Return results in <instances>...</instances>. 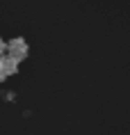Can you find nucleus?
<instances>
[{
    "label": "nucleus",
    "mask_w": 130,
    "mask_h": 135,
    "mask_svg": "<svg viewBox=\"0 0 130 135\" xmlns=\"http://www.w3.org/2000/svg\"><path fill=\"white\" fill-rule=\"evenodd\" d=\"M5 80H7V78H5V76H2V73H0V85H2V83H5Z\"/></svg>",
    "instance_id": "4"
},
{
    "label": "nucleus",
    "mask_w": 130,
    "mask_h": 135,
    "mask_svg": "<svg viewBox=\"0 0 130 135\" xmlns=\"http://www.w3.org/2000/svg\"><path fill=\"white\" fill-rule=\"evenodd\" d=\"M18 66H21V62H16L14 57H9L7 53H5V55H0V73H2L5 78L16 76V73H18Z\"/></svg>",
    "instance_id": "2"
},
{
    "label": "nucleus",
    "mask_w": 130,
    "mask_h": 135,
    "mask_svg": "<svg viewBox=\"0 0 130 135\" xmlns=\"http://www.w3.org/2000/svg\"><path fill=\"white\" fill-rule=\"evenodd\" d=\"M0 55H5V39L0 37Z\"/></svg>",
    "instance_id": "3"
},
{
    "label": "nucleus",
    "mask_w": 130,
    "mask_h": 135,
    "mask_svg": "<svg viewBox=\"0 0 130 135\" xmlns=\"http://www.w3.org/2000/svg\"><path fill=\"white\" fill-rule=\"evenodd\" d=\"M5 53H7L9 57H14L16 62H23V60H28V55H30V46H28V41H25L23 37H14V39L5 41Z\"/></svg>",
    "instance_id": "1"
}]
</instances>
